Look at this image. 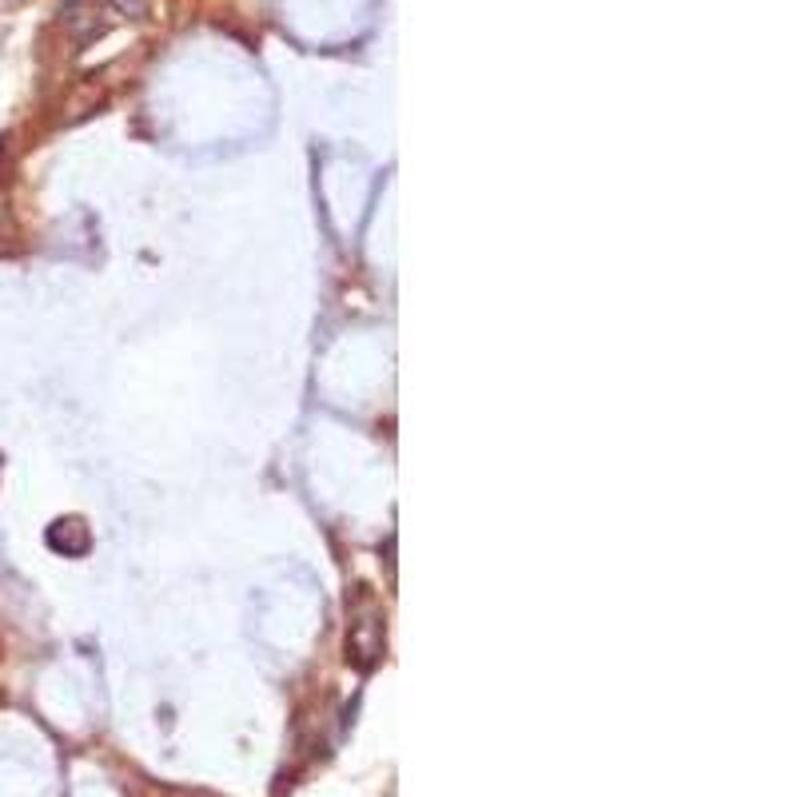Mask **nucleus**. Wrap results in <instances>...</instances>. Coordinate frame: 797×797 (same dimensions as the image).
Masks as SVG:
<instances>
[{
  "label": "nucleus",
  "mask_w": 797,
  "mask_h": 797,
  "mask_svg": "<svg viewBox=\"0 0 797 797\" xmlns=\"http://www.w3.org/2000/svg\"><path fill=\"white\" fill-rule=\"evenodd\" d=\"M9 232V208H4V196H0V235Z\"/></svg>",
  "instance_id": "2"
},
{
  "label": "nucleus",
  "mask_w": 797,
  "mask_h": 797,
  "mask_svg": "<svg viewBox=\"0 0 797 797\" xmlns=\"http://www.w3.org/2000/svg\"><path fill=\"white\" fill-rule=\"evenodd\" d=\"M49 547L61 554H85L88 551V527L80 518H61L49 527Z\"/></svg>",
  "instance_id": "1"
}]
</instances>
